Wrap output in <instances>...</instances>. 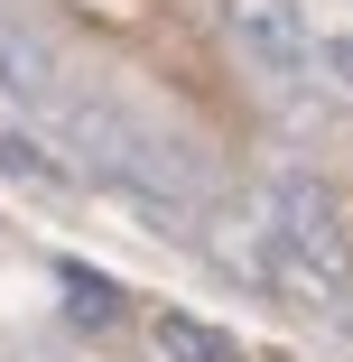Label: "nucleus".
Masks as SVG:
<instances>
[{"label": "nucleus", "instance_id": "7ed1b4c3", "mask_svg": "<svg viewBox=\"0 0 353 362\" xmlns=\"http://www.w3.org/2000/svg\"><path fill=\"white\" fill-rule=\"evenodd\" d=\"M224 28H233L242 65H260L270 84L307 75V56H316V37H307V10H298V0H224Z\"/></svg>", "mask_w": 353, "mask_h": 362}, {"label": "nucleus", "instance_id": "39448f33", "mask_svg": "<svg viewBox=\"0 0 353 362\" xmlns=\"http://www.w3.org/2000/svg\"><path fill=\"white\" fill-rule=\"evenodd\" d=\"M158 353H168V362H242V344H233L224 325H204V316H186V307L158 316Z\"/></svg>", "mask_w": 353, "mask_h": 362}, {"label": "nucleus", "instance_id": "20e7f679", "mask_svg": "<svg viewBox=\"0 0 353 362\" xmlns=\"http://www.w3.org/2000/svg\"><path fill=\"white\" fill-rule=\"evenodd\" d=\"M0 84H10L19 103H47V93H56V47H47L19 10H0Z\"/></svg>", "mask_w": 353, "mask_h": 362}, {"label": "nucleus", "instance_id": "423d86ee", "mask_svg": "<svg viewBox=\"0 0 353 362\" xmlns=\"http://www.w3.org/2000/svg\"><path fill=\"white\" fill-rule=\"evenodd\" d=\"M56 279H65V307H75L84 325H121V279H103V269H84V260H56Z\"/></svg>", "mask_w": 353, "mask_h": 362}, {"label": "nucleus", "instance_id": "f257e3e1", "mask_svg": "<svg viewBox=\"0 0 353 362\" xmlns=\"http://www.w3.org/2000/svg\"><path fill=\"white\" fill-rule=\"evenodd\" d=\"M47 103H56V139L75 149V168L93 186H121L130 204H149V223H168V214H186L204 195V168H186L168 139L139 130L121 103H103V93H47Z\"/></svg>", "mask_w": 353, "mask_h": 362}, {"label": "nucleus", "instance_id": "6e6552de", "mask_svg": "<svg viewBox=\"0 0 353 362\" xmlns=\"http://www.w3.org/2000/svg\"><path fill=\"white\" fill-rule=\"evenodd\" d=\"M316 65H325V84H344V93H353V37H325V47H316Z\"/></svg>", "mask_w": 353, "mask_h": 362}, {"label": "nucleus", "instance_id": "f03ea898", "mask_svg": "<svg viewBox=\"0 0 353 362\" xmlns=\"http://www.w3.org/2000/svg\"><path fill=\"white\" fill-rule=\"evenodd\" d=\"M260 233H270V242L335 298V316H353V242H344V214H335V195H325L316 177H279Z\"/></svg>", "mask_w": 353, "mask_h": 362}, {"label": "nucleus", "instance_id": "0eeeda50", "mask_svg": "<svg viewBox=\"0 0 353 362\" xmlns=\"http://www.w3.org/2000/svg\"><path fill=\"white\" fill-rule=\"evenodd\" d=\"M0 168H10V177H56L47 149H28V139H0Z\"/></svg>", "mask_w": 353, "mask_h": 362}]
</instances>
